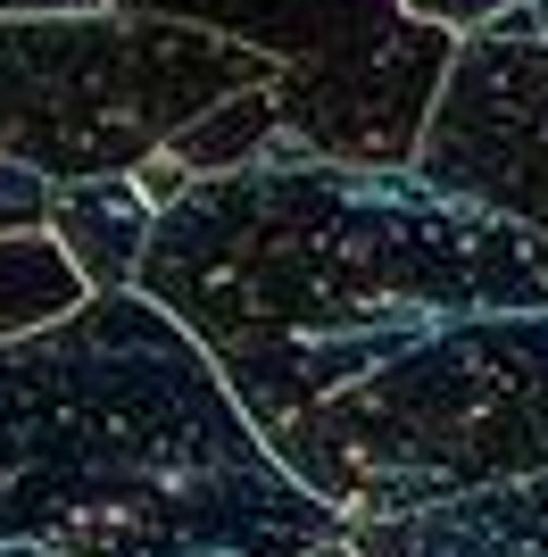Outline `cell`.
<instances>
[{"mask_svg": "<svg viewBox=\"0 0 548 557\" xmlns=\"http://www.w3.org/2000/svg\"><path fill=\"white\" fill-rule=\"evenodd\" d=\"M0 557H84V549H0Z\"/></svg>", "mask_w": 548, "mask_h": 557, "instance_id": "obj_16", "label": "cell"}, {"mask_svg": "<svg viewBox=\"0 0 548 557\" xmlns=\"http://www.w3.org/2000/svg\"><path fill=\"white\" fill-rule=\"evenodd\" d=\"M358 557H548V474L499 491H465L415 516H374L349 524Z\"/></svg>", "mask_w": 548, "mask_h": 557, "instance_id": "obj_8", "label": "cell"}, {"mask_svg": "<svg viewBox=\"0 0 548 557\" xmlns=\"http://www.w3.org/2000/svg\"><path fill=\"white\" fill-rule=\"evenodd\" d=\"M532 17H540V34H548V0H532Z\"/></svg>", "mask_w": 548, "mask_h": 557, "instance_id": "obj_18", "label": "cell"}, {"mask_svg": "<svg viewBox=\"0 0 548 557\" xmlns=\"http://www.w3.org/2000/svg\"><path fill=\"white\" fill-rule=\"evenodd\" d=\"M141 292L208 358H233L399 308H548V233L449 200L415 166L266 150L159 216Z\"/></svg>", "mask_w": 548, "mask_h": 557, "instance_id": "obj_2", "label": "cell"}, {"mask_svg": "<svg viewBox=\"0 0 548 557\" xmlns=\"http://www.w3.org/2000/svg\"><path fill=\"white\" fill-rule=\"evenodd\" d=\"M457 42L465 34L408 17L399 34L365 50L274 67V100H283L274 150H308V159H341V166H415Z\"/></svg>", "mask_w": 548, "mask_h": 557, "instance_id": "obj_6", "label": "cell"}, {"mask_svg": "<svg viewBox=\"0 0 548 557\" xmlns=\"http://www.w3.org/2000/svg\"><path fill=\"white\" fill-rule=\"evenodd\" d=\"M0 9H17V17H42V9H109V0H0Z\"/></svg>", "mask_w": 548, "mask_h": 557, "instance_id": "obj_15", "label": "cell"}, {"mask_svg": "<svg viewBox=\"0 0 548 557\" xmlns=\"http://www.w3.org/2000/svg\"><path fill=\"white\" fill-rule=\"evenodd\" d=\"M308 557H358V549H349V541H324V549H308Z\"/></svg>", "mask_w": 548, "mask_h": 557, "instance_id": "obj_17", "label": "cell"}, {"mask_svg": "<svg viewBox=\"0 0 548 557\" xmlns=\"http://www.w3.org/2000/svg\"><path fill=\"white\" fill-rule=\"evenodd\" d=\"M399 9L424 17V25H449V34H482V25L515 17V9H532V0H399Z\"/></svg>", "mask_w": 548, "mask_h": 557, "instance_id": "obj_13", "label": "cell"}, {"mask_svg": "<svg viewBox=\"0 0 548 557\" xmlns=\"http://www.w3.org/2000/svg\"><path fill=\"white\" fill-rule=\"evenodd\" d=\"M283 59L208 25L125 9H0V159L42 175H116L216 109L225 92L274 84Z\"/></svg>", "mask_w": 548, "mask_h": 557, "instance_id": "obj_4", "label": "cell"}, {"mask_svg": "<svg viewBox=\"0 0 548 557\" xmlns=\"http://www.w3.org/2000/svg\"><path fill=\"white\" fill-rule=\"evenodd\" d=\"M159 200L141 191L134 166H116V175H67V184L50 191V233H59V250L75 258V275L91 292H141V258L159 242Z\"/></svg>", "mask_w": 548, "mask_h": 557, "instance_id": "obj_9", "label": "cell"}, {"mask_svg": "<svg viewBox=\"0 0 548 557\" xmlns=\"http://www.w3.org/2000/svg\"><path fill=\"white\" fill-rule=\"evenodd\" d=\"M349 541L150 292L0 342V549L308 557Z\"/></svg>", "mask_w": 548, "mask_h": 557, "instance_id": "obj_1", "label": "cell"}, {"mask_svg": "<svg viewBox=\"0 0 548 557\" xmlns=\"http://www.w3.org/2000/svg\"><path fill=\"white\" fill-rule=\"evenodd\" d=\"M91 300V283L75 275V258L59 250V233H0V342L42 333Z\"/></svg>", "mask_w": 548, "mask_h": 557, "instance_id": "obj_10", "label": "cell"}, {"mask_svg": "<svg viewBox=\"0 0 548 557\" xmlns=\"http://www.w3.org/2000/svg\"><path fill=\"white\" fill-rule=\"evenodd\" d=\"M274 134H283V100H274V84H250V92H225L216 109H200L166 150L208 184V175H233V166L266 159Z\"/></svg>", "mask_w": 548, "mask_h": 557, "instance_id": "obj_11", "label": "cell"}, {"mask_svg": "<svg viewBox=\"0 0 548 557\" xmlns=\"http://www.w3.org/2000/svg\"><path fill=\"white\" fill-rule=\"evenodd\" d=\"M415 175L449 200L548 233V34L532 9L457 42Z\"/></svg>", "mask_w": 548, "mask_h": 557, "instance_id": "obj_5", "label": "cell"}, {"mask_svg": "<svg viewBox=\"0 0 548 557\" xmlns=\"http://www.w3.org/2000/svg\"><path fill=\"white\" fill-rule=\"evenodd\" d=\"M216 367L258 442L349 524L548 474V308H399Z\"/></svg>", "mask_w": 548, "mask_h": 557, "instance_id": "obj_3", "label": "cell"}, {"mask_svg": "<svg viewBox=\"0 0 548 557\" xmlns=\"http://www.w3.org/2000/svg\"><path fill=\"white\" fill-rule=\"evenodd\" d=\"M125 17H175V25H208L225 42H250L266 59H341L399 34L408 9L399 0H109Z\"/></svg>", "mask_w": 548, "mask_h": 557, "instance_id": "obj_7", "label": "cell"}, {"mask_svg": "<svg viewBox=\"0 0 548 557\" xmlns=\"http://www.w3.org/2000/svg\"><path fill=\"white\" fill-rule=\"evenodd\" d=\"M134 175H141V191H150V200H159V209H175L183 191L200 184V175H191V166H183V159H175V150H150V159H141V166H134Z\"/></svg>", "mask_w": 548, "mask_h": 557, "instance_id": "obj_14", "label": "cell"}, {"mask_svg": "<svg viewBox=\"0 0 548 557\" xmlns=\"http://www.w3.org/2000/svg\"><path fill=\"white\" fill-rule=\"evenodd\" d=\"M50 191H59V175L0 159V233H50Z\"/></svg>", "mask_w": 548, "mask_h": 557, "instance_id": "obj_12", "label": "cell"}]
</instances>
